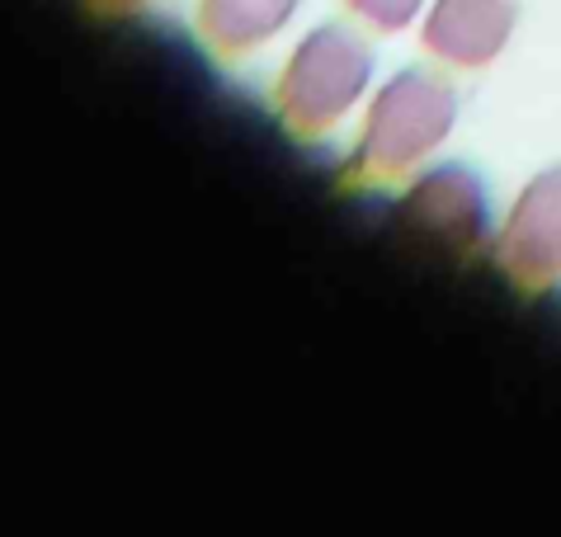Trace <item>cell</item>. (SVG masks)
Here are the masks:
<instances>
[{
  "instance_id": "obj_1",
  "label": "cell",
  "mask_w": 561,
  "mask_h": 537,
  "mask_svg": "<svg viewBox=\"0 0 561 537\" xmlns=\"http://www.w3.org/2000/svg\"><path fill=\"white\" fill-rule=\"evenodd\" d=\"M458 85L434 67H401L373 85L350 156V180L397 184L425 170L458 128Z\"/></svg>"
},
{
  "instance_id": "obj_2",
  "label": "cell",
  "mask_w": 561,
  "mask_h": 537,
  "mask_svg": "<svg viewBox=\"0 0 561 537\" xmlns=\"http://www.w3.org/2000/svg\"><path fill=\"white\" fill-rule=\"evenodd\" d=\"M378 85V53L373 43L350 24H317L293 43V53L278 71L274 104L288 133L325 137L345 118H354L368 104Z\"/></svg>"
},
{
  "instance_id": "obj_8",
  "label": "cell",
  "mask_w": 561,
  "mask_h": 537,
  "mask_svg": "<svg viewBox=\"0 0 561 537\" xmlns=\"http://www.w3.org/2000/svg\"><path fill=\"white\" fill-rule=\"evenodd\" d=\"M95 14H104V20H123V14H137L147 5V0H85Z\"/></svg>"
},
{
  "instance_id": "obj_4",
  "label": "cell",
  "mask_w": 561,
  "mask_h": 537,
  "mask_svg": "<svg viewBox=\"0 0 561 537\" xmlns=\"http://www.w3.org/2000/svg\"><path fill=\"white\" fill-rule=\"evenodd\" d=\"M491 255L519 293H548L561 283V161L519 184L495 227Z\"/></svg>"
},
{
  "instance_id": "obj_5",
  "label": "cell",
  "mask_w": 561,
  "mask_h": 537,
  "mask_svg": "<svg viewBox=\"0 0 561 537\" xmlns=\"http://www.w3.org/2000/svg\"><path fill=\"white\" fill-rule=\"evenodd\" d=\"M519 28V0H430L420 47L454 71H486Z\"/></svg>"
},
{
  "instance_id": "obj_3",
  "label": "cell",
  "mask_w": 561,
  "mask_h": 537,
  "mask_svg": "<svg viewBox=\"0 0 561 537\" xmlns=\"http://www.w3.org/2000/svg\"><path fill=\"white\" fill-rule=\"evenodd\" d=\"M401 222L439 255L467 260L495 241L491 188L467 161H439L415 170L401 194Z\"/></svg>"
},
{
  "instance_id": "obj_7",
  "label": "cell",
  "mask_w": 561,
  "mask_h": 537,
  "mask_svg": "<svg viewBox=\"0 0 561 537\" xmlns=\"http://www.w3.org/2000/svg\"><path fill=\"white\" fill-rule=\"evenodd\" d=\"M345 10L358 24H368L373 34H407L425 20L430 0H345Z\"/></svg>"
},
{
  "instance_id": "obj_6",
  "label": "cell",
  "mask_w": 561,
  "mask_h": 537,
  "mask_svg": "<svg viewBox=\"0 0 561 537\" xmlns=\"http://www.w3.org/2000/svg\"><path fill=\"white\" fill-rule=\"evenodd\" d=\"M302 5L307 0H198V34L217 53L245 57L284 34Z\"/></svg>"
}]
</instances>
